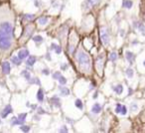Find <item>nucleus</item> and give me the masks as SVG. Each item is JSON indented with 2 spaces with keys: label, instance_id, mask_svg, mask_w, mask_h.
Here are the masks:
<instances>
[{
  "label": "nucleus",
  "instance_id": "29",
  "mask_svg": "<svg viewBox=\"0 0 145 133\" xmlns=\"http://www.w3.org/2000/svg\"><path fill=\"white\" fill-rule=\"evenodd\" d=\"M17 117H18L19 120L24 124V123H25V120H26V117H27V113H25V112H24V113H20Z\"/></svg>",
  "mask_w": 145,
  "mask_h": 133
},
{
  "label": "nucleus",
  "instance_id": "43",
  "mask_svg": "<svg viewBox=\"0 0 145 133\" xmlns=\"http://www.w3.org/2000/svg\"><path fill=\"white\" fill-rule=\"evenodd\" d=\"M39 0H35V6L36 7H38V6H40V2H38Z\"/></svg>",
  "mask_w": 145,
  "mask_h": 133
},
{
  "label": "nucleus",
  "instance_id": "15",
  "mask_svg": "<svg viewBox=\"0 0 145 133\" xmlns=\"http://www.w3.org/2000/svg\"><path fill=\"white\" fill-rule=\"evenodd\" d=\"M101 109H102L101 104L98 103V102H96V103H94V104L92 105V107H91V112L97 114V113H99V112L101 111Z\"/></svg>",
  "mask_w": 145,
  "mask_h": 133
},
{
  "label": "nucleus",
  "instance_id": "13",
  "mask_svg": "<svg viewBox=\"0 0 145 133\" xmlns=\"http://www.w3.org/2000/svg\"><path fill=\"white\" fill-rule=\"evenodd\" d=\"M36 62H37V58L35 56H29L26 61V65L28 68H33V66L35 65Z\"/></svg>",
  "mask_w": 145,
  "mask_h": 133
},
{
  "label": "nucleus",
  "instance_id": "1",
  "mask_svg": "<svg viewBox=\"0 0 145 133\" xmlns=\"http://www.w3.org/2000/svg\"><path fill=\"white\" fill-rule=\"evenodd\" d=\"M15 21L16 14L10 5H0V60L9 56L17 46L14 37Z\"/></svg>",
  "mask_w": 145,
  "mask_h": 133
},
{
  "label": "nucleus",
  "instance_id": "2",
  "mask_svg": "<svg viewBox=\"0 0 145 133\" xmlns=\"http://www.w3.org/2000/svg\"><path fill=\"white\" fill-rule=\"evenodd\" d=\"M75 63L78 71H80L84 75H91L92 72V63L89 54L85 50L83 45L78 46L76 52L74 54Z\"/></svg>",
  "mask_w": 145,
  "mask_h": 133
},
{
  "label": "nucleus",
  "instance_id": "27",
  "mask_svg": "<svg viewBox=\"0 0 145 133\" xmlns=\"http://www.w3.org/2000/svg\"><path fill=\"white\" fill-rule=\"evenodd\" d=\"M75 105H76L77 108H79L80 110H83V108H84L83 101H82V99H80V98H77V99H76V101H75Z\"/></svg>",
  "mask_w": 145,
  "mask_h": 133
},
{
  "label": "nucleus",
  "instance_id": "4",
  "mask_svg": "<svg viewBox=\"0 0 145 133\" xmlns=\"http://www.w3.org/2000/svg\"><path fill=\"white\" fill-rule=\"evenodd\" d=\"M34 32H35V26H34L33 24H27L26 26L24 27V30H23V32H22V35H21V37H20V39H19L20 44L26 43L30 38L32 37V35H33Z\"/></svg>",
  "mask_w": 145,
  "mask_h": 133
},
{
  "label": "nucleus",
  "instance_id": "12",
  "mask_svg": "<svg viewBox=\"0 0 145 133\" xmlns=\"http://www.w3.org/2000/svg\"><path fill=\"white\" fill-rule=\"evenodd\" d=\"M17 56L19 57V59H20L21 61H23V60H25L26 58L29 57V51H28L27 49L23 48V49H21V50L18 52V55H17Z\"/></svg>",
  "mask_w": 145,
  "mask_h": 133
},
{
  "label": "nucleus",
  "instance_id": "32",
  "mask_svg": "<svg viewBox=\"0 0 145 133\" xmlns=\"http://www.w3.org/2000/svg\"><path fill=\"white\" fill-rule=\"evenodd\" d=\"M21 75L27 80H30V79H31V74H30L29 72H27V71H22V74H21Z\"/></svg>",
  "mask_w": 145,
  "mask_h": 133
},
{
  "label": "nucleus",
  "instance_id": "47",
  "mask_svg": "<svg viewBox=\"0 0 145 133\" xmlns=\"http://www.w3.org/2000/svg\"><path fill=\"white\" fill-rule=\"evenodd\" d=\"M1 123H2V121H1V120H0V124H1Z\"/></svg>",
  "mask_w": 145,
  "mask_h": 133
},
{
  "label": "nucleus",
  "instance_id": "14",
  "mask_svg": "<svg viewBox=\"0 0 145 133\" xmlns=\"http://www.w3.org/2000/svg\"><path fill=\"white\" fill-rule=\"evenodd\" d=\"M125 57H126V60L128 61V63H129L130 65H132L133 62H134V60H135V55L132 53V52H130V51H126Z\"/></svg>",
  "mask_w": 145,
  "mask_h": 133
},
{
  "label": "nucleus",
  "instance_id": "21",
  "mask_svg": "<svg viewBox=\"0 0 145 133\" xmlns=\"http://www.w3.org/2000/svg\"><path fill=\"white\" fill-rule=\"evenodd\" d=\"M133 6V1L132 0H123L122 2V7L126 9H131Z\"/></svg>",
  "mask_w": 145,
  "mask_h": 133
},
{
  "label": "nucleus",
  "instance_id": "24",
  "mask_svg": "<svg viewBox=\"0 0 145 133\" xmlns=\"http://www.w3.org/2000/svg\"><path fill=\"white\" fill-rule=\"evenodd\" d=\"M11 62H12L14 65H16V66H20L21 63H22V61L19 59L18 56H13V57H11Z\"/></svg>",
  "mask_w": 145,
  "mask_h": 133
},
{
  "label": "nucleus",
  "instance_id": "23",
  "mask_svg": "<svg viewBox=\"0 0 145 133\" xmlns=\"http://www.w3.org/2000/svg\"><path fill=\"white\" fill-rule=\"evenodd\" d=\"M48 21H49V18H48L47 16H42V17H40V18L38 19V23H39L40 25H42V26L46 25V24L48 23Z\"/></svg>",
  "mask_w": 145,
  "mask_h": 133
},
{
  "label": "nucleus",
  "instance_id": "38",
  "mask_svg": "<svg viewBox=\"0 0 145 133\" xmlns=\"http://www.w3.org/2000/svg\"><path fill=\"white\" fill-rule=\"evenodd\" d=\"M45 112H46V111H45L41 106H39L37 108V113H38V114H44Z\"/></svg>",
  "mask_w": 145,
  "mask_h": 133
},
{
  "label": "nucleus",
  "instance_id": "8",
  "mask_svg": "<svg viewBox=\"0 0 145 133\" xmlns=\"http://www.w3.org/2000/svg\"><path fill=\"white\" fill-rule=\"evenodd\" d=\"M101 0H86L83 4V9L86 11V10H90L91 8L95 7L96 5H98L100 3Z\"/></svg>",
  "mask_w": 145,
  "mask_h": 133
},
{
  "label": "nucleus",
  "instance_id": "37",
  "mask_svg": "<svg viewBox=\"0 0 145 133\" xmlns=\"http://www.w3.org/2000/svg\"><path fill=\"white\" fill-rule=\"evenodd\" d=\"M130 109H131V111H136L138 109V105L136 103H132L130 106Z\"/></svg>",
  "mask_w": 145,
  "mask_h": 133
},
{
  "label": "nucleus",
  "instance_id": "41",
  "mask_svg": "<svg viewBox=\"0 0 145 133\" xmlns=\"http://www.w3.org/2000/svg\"><path fill=\"white\" fill-rule=\"evenodd\" d=\"M61 69H62L63 71H66V70L68 69V65H67V64H62V65H61Z\"/></svg>",
  "mask_w": 145,
  "mask_h": 133
},
{
  "label": "nucleus",
  "instance_id": "22",
  "mask_svg": "<svg viewBox=\"0 0 145 133\" xmlns=\"http://www.w3.org/2000/svg\"><path fill=\"white\" fill-rule=\"evenodd\" d=\"M60 94L62 95V96H68L69 94H70V89L68 88V87H63V86H61L60 88Z\"/></svg>",
  "mask_w": 145,
  "mask_h": 133
},
{
  "label": "nucleus",
  "instance_id": "19",
  "mask_svg": "<svg viewBox=\"0 0 145 133\" xmlns=\"http://www.w3.org/2000/svg\"><path fill=\"white\" fill-rule=\"evenodd\" d=\"M51 49H52L53 51H55V53L58 54V55L62 53V51H63V48H62L61 46L57 45V44H55V43H52V44H51Z\"/></svg>",
  "mask_w": 145,
  "mask_h": 133
},
{
  "label": "nucleus",
  "instance_id": "30",
  "mask_svg": "<svg viewBox=\"0 0 145 133\" xmlns=\"http://www.w3.org/2000/svg\"><path fill=\"white\" fill-rule=\"evenodd\" d=\"M30 83H32V84H37V85H41V81H40V80L38 79V78H31L29 80Z\"/></svg>",
  "mask_w": 145,
  "mask_h": 133
},
{
  "label": "nucleus",
  "instance_id": "44",
  "mask_svg": "<svg viewBox=\"0 0 145 133\" xmlns=\"http://www.w3.org/2000/svg\"><path fill=\"white\" fill-rule=\"evenodd\" d=\"M93 98H97V92H95L94 94H93V96H92Z\"/></svg>",
  "mask_w": 145,
  "mask_h": 133
},
{
  "label": "nucleus",
  "instance_id": "45",
  "mask_svg": "<svg viewBox=\"0 0 145 133\" xmlns=\"http://www.w3.org/2000/svg\"><path fill=\"white\" fill-rule=\"evenodd\" d=\"M120 36H121V37H123V36H124V31H123V30L121 31V33H120Z\"/></svg>",
  "mask_w": 145,
  "mask_h": 133
},
{
  "label": "nucleus",
  "instance_id": "5",
  "mask_svg": "<svg viewBox=\"0 0 145 133\" xmlns=\"http://www.w3.org/2000/svg\"><path fill=\"white\" fill-rule=\"evenodd\" d=\"M104 59H105V54L104 53H100L96 60H95V65H94V68H95V71L96 73L98 74V76H102L103 74V67H104Z\"/></svg>",
  "mask_w": 145,
  "mask_h": 133
},
{
  "label": "nucleus",
  "instance_id": "7",
  "mask_svg": "<svg viewBox=\"0 0 145 133\" xmlns=\"http://www.w3.org/2000/svg\"><path fill=\"white\" fill-rule=\"evenodd\" d=\"M67 34H68V26H62L58 31V38L63 44V46H66V40H67Z\"/></svg>",
  "mask_w": 145,
  "mask_h": 133
},
{
  "label": "nucleus",
  "instance_id": "39",
  "mask_svg": "<svg viewBox=\"0 0 145 133\" xmlns=\"http://www.w3.org/2000/svg\"><path fill=\"white\" fill-rule=\"evenodd\" d=\"M59 131H60V132H65V133H67L68 131H69V130L67 129V126H66V125H64V126H62V127H61V129H60Z\"/></svg>",
  "mask_w": 145,
  "mask_h": 133
},
{
  "label": "nucleus",
  "instance_id": "17",
  "mask_svg": "<svg viewBox=\"0 0 145 133\" xmlns=\"http://www.w3.org/2000/svg\"><path fill=\"white\" fill-rule=\"evenodd\" d=\"M50 101H51V103H52V104H54L56 107L61 106V100H60V98L58 97V95H54L53 97H51Z\"/></svg>",
  "mask_w": 145,
  "mask_h": 133
},
{
  "label": "nucleus",
  "instance_id": "11",
  "mask_svg": "<svg viewBox=\"0 0 145 133\" xmlns=\"http://www.w3.org/2000/svg\"><path fill=\"white\" fill-rule=\"evenodd\" d=\"M133 26H134V28H135L136 30H138L143 36H145V25L143 23H141V22H139V21H135V22L133 23Z\"/></svg>",
  "mask_w": 145,
  "mask_h": 133
},
{
  "label": "nucleus",
  "instance_id": "6",
  "mask_svg": "<svg viewBox=\"0 0 145 133\" xmlns=\"http://www.w3.org/2000/svg\"><path fill=\"white\" fill-rule=\"evenodd\" d=\"M99 36H100V41L104 46H107L110 42V35L107 27H100L99 29Z\"/></svg>",
  "mask_w": 145,
  "mask_h": 133
},
{
  "label": "nucleus",
  "instance_id": "26",
  "mask_svg": "<svg viewBox=\"0 0 145 133\" xmlns=\"http://www.w3.org/2000/svg\"><path fill=\"white\" fill-rule=\"evenodd\" d=\"M125 74H126V76H127L128 79H132L133 76H134V72H133V70L131 68H127L126 71H125Z\"/></svg>",
  "mask_w": 145,
  "mask_h": 133
},
{
  "label": "nucleus",
  "instance_id": "42",
  "mask_svg": "<svg viewBox=\"0 0 145 133\" xmlns=\"http://www.w3.org/2000/svg\"><path fill=\"white\" fill-rule=\"evenodd\" d=\"M46 59H47L48 61H51V60H52V59H51V56H50V54L49 53L46 55Z\"/></svg>",
  "mask_w": 145,
  "mask_h": 133
},
{
  "label": "nucleus",
  "instance_id": "3",
  "mask_svg": "<svg viewBox=\"0 0 145 133\" xmlns=\"http://www.w3.org/2000/svg\"><path fill=\"white\" fill-rule=\"evenodd\" d=\"M79 41H80V38L77 32L72 31V33L69 35V44L67 47V52L70 56H73L75 54L79 45Z\"/></svg>",
  "mask_w": 145,
  "mask_h": 133
},
{
  "label": "nucleus",
  "instance_id": "25",
  "mask_svg": "<svg viewBox=\"0 0 145 133\" xmlns=\"http://www.w3.org/2000/svg\"><path fill=\"white\" fill-rule=\"evenodd\" d=\"M23 123L19 120V118L18 117H12V119H11V125L12 126H14V125H22Z\"/></svg>",
  "mask_w": 145,
  "mask_h": 133
},
{
  "label": "nucleus",
  "instance_id": "40",
  "mask_svg": "<svg viewBox=\"0 0 145 133\" xmlns=\"http://www.w3.org/2000/svg\"><path fill=\"white\" fill-rule=\"evenodd\" d=\"M42 73H43V75H45V76H49V75H50V70H49V69H44V70L42 71Z\"/></svg>",
  "mask_w": 145,
  "mask_h": 133
},
{
  "label": "nucleus",
  "instance_id": "34",
  "mask_svg": "<svg viewBox=\"0 0 145 133\" xmlns=\"http://www.w3.org/2000/svg\"><path fill=\"white\" fill-rule=\"evenodd\" d=\"M59 82H60V84L61 85H65L66 83H67V79L64 77V76H61L60 78H59Z\"/></svg>",
  "mask_w": 145,
  "mask_h": 133
},
{
  "label": "nucleus",
  "instance_id": "20",
  "mask_svg": "<svg viewBox=\"0 0 145 133\" xmlns=\"http://www.w3.org/2000/svg\"><path fill=\"white\" fill-rule=\"evenodd\" d=\"M32 40L35 42V44L37 45V46H40L42 43H43V41H44V39H43V37L42 36H40V35H37V36H34L33 38H32Z\"/></svg>",
  "mask_w": 145,
  "mask_h": 133
},
{
  "label": "nucleus",
  "instance_id": "18",
  "mask_svg": "<svg viewBox=\"0 0 145 133\" xmlns=\"http://www.w3.org/2000/svg\"><path fill=\"white\" fill-rule=\"evenodd\" d=\"M44 96H45L44 90H43L42 88H39L38 91H37V100H38L39 102H43V101H44Z\"/></svg>",
  "mask_w": 145,
  "mask_h": 133
},
{
  "label": "nucleus",
  "instance_id": "36",
  "mask_svg": "<svg viewBox=\"0 0 145 133\" xmlns=\"http://www.w3.org/2000/svg\"><path fill=\"white\" fill-rule=\"evenodd\" d=\"M61 76H62V75H61V73H60V72H56V73H54V74H53V79H54V80H58L59 78H60Z\"/></svg>",
  "mask_w": 145,
  "mask_h": 133
},
{
  "label": "nucleus",
  "instance_id": "9",
  "mask_svg": "<svg viewBox=\"0 0 145 133\" xmlns=\"http://www.w3.org/2000/svg\"><path fill=\"white\" fill-rule=\"evenodd\" d=\"M1 70H2L3 75H9L10 72H11L10 63H9L8 61H3V62L1 63Z\"/></svg>",
  "mask_w": 145,
  "mask_h": 133
},
{
  "label": "nucleus",
  "instance_id": "10",
  "mask_svg": "<svg viewBox=\"0 0 145 133\" xmlns=\"http://www.w3.org/2000/svg\"><path fill=\"white\" fill-rule=\"evenodd\" d=\"M13 112V108L12 106L10 105V104H7L6 106L3 108V110L1 111V113H0V115H1V117L2 118H6L9 114H11Z\"/></svg>",
  "mask_w": 145,
  "mask_h": 133
},
{
  "label": "nucleus",
  "instance_id": "35",
  "mask_svg": "<svg viewBox=\"0 0 145 133\" xmlns=\"http://www.w3.org/2000/svg\"><path fill=\"white\" fill-rule=\"evenodd\" d=\"M109 59H110L111 62H115L116 60H117V54L115 52H111L110 55H109Z\"/></svg>",
  "mask_w": 145,
  "mask_h": 133
},
{
  "label": "nucleus",
  "instance_id": "33",
  "mask_svg": "<svg viewBox=\"0 0 145 133\" xmlns=\"http://www.w3.org/2000/svg\"><path fill=\"white\" fill-rule=\"evenodd\" d=\"M20 130H21V131H23V132H29L30 131V126L22 124V125H20Z\"/></svg>",
  "mask_w": 145,
  "mask_h": 133
},
{
  "label": "nucleus",
  "instance_id": "16",
  "mask_svg": "<svg viewBox=\"0 0 145 133\" xmlns=\"http://www.w3.org/2000/svg\"><path fill=\"white\" fill-rule=\"evenodd\" d=\"M112 90L115 92L116 94H121L123 92V85L122 84H116V85H113L112 86Z\"/></svg>",
  "mask_w": 145,
  "mask_h": 133
},
{
  "label": "nucleus",
  "instance_id": "31",
  "mask_svg": "<svg viewBox=\"0 0 145 133\" xmlns=\"http://www.w3.org/2000/svg\"><path fill=\"white\" fill-rule=\"evenodd\" d=\"M122 108H123V104H121V103H116V105H115V112H116V113H119V114H121V112H122Z\"/></svg>",
  "mask_w": 145,
  "mask_h": 133
},
{
  "label": "nucleus",
  "instance_id": "28",
  "mask_svg": "<svg viewBox=\"0 0 145 133\" xmlns=\"http://www.w3.org/2000/svg\"><path fill=\"white\" fill-rule=\"evenodd\" d=\"M35 17H36L35 14H24L23 19L24 20H28V21H32V20L35 19Z\"/></svg>",
  "mask_w": 145,
  "mask_h": 133
},
{
  "label": "nucleus",
  "instance_id": "46",
  "mask_svg": "<svg viewBox=\"0 0 145 133\" xmlns=\"http://www.w3.org/2000/svg\"><path fill=\"white\" fill-rule=\"evenodd\" d=\"M143 66L145 67V60H144V62H143Z\"/></svg>",
  "mask_w": 145,
  "mask_h": 133
}]
</instances>
